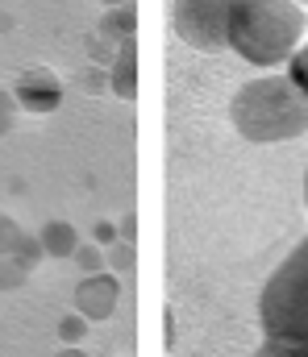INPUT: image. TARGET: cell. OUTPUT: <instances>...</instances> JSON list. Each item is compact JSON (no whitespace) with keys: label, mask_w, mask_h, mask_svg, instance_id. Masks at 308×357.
I'll return each instance as SVG.
<instances>
[{"label":"cell","mask_w":308,"mask_h":357,"mask_svg":"<svg viewBox=\"0 0 308 357\" xmlns=\"http://www.w3.org/2000/svg\"><path fill=\"white\" fill-rule=\"evenodd\" d=\"M308 17L300 0H233L229 8V50L250 67H279L305 42Z\"/></svg>","instance_id":"cell-1"},{"label":"cell","mask_w":308,"mask_h":357,"mask_svg":"<svg viewBox=\"0 0 308 357\" xmlns=\"http://www.w3.org/2000/svg\"><path fill=\"white\" fill-rule=\"evenodd\" d=\"M233 129L254 146H275L308 133V96L288 75H258L242 84L229 104Z\"/></svg>","instance_id":"cell-2"},{"label":"cell","mask_w":308,"mask_h":357,"mask_svg":"<svg viewBox=\"0 0 308 357\" xmlns=\"http://www.w3.org/2000/svg\"><path fill=\"white\" fill-rule=\"evenodd\" d=\"M258 328L267 341H284L308 354V237L263 282Z\"/></svg>","instance_id":"cell-3"},{"label":"cell","mask_w":308,"mask_h":357,"mask_svg":"<svg viewBox=\"0 0 308 357\" xmlns=\"http://www.w3.org/2000/svg\"><path fill=\"white\" fill-rule=\"evenodd\" d=\"M229 8L233 0H171V29L184 46L221 54L229 50Z\"/></svg>","instance_id":"cell-4"},{"label":"cell","mask_w":308,"mask_h":357,"mask_svg":"<svg viewBox=\"0 0 308 357\" xmlns=\"http://www.w3.org/2000/svg\"><path fill=\"white\" fill-rule=\"evenodd\" d=\"M117 299H121V282L112 274H84V282L75 287V312L84 320H108L117 312Z\"/></svg>","instance_id":"cell-5"},{"label":"cell","mask_w":308,"mask_h":357,"mask_svg":"<svg viewBox=\"0 0 308 357\" xmlns=\"http://www.w3.org/2000/svg\"><path fill=\"white\" fill-rule=\"evenodd\" d=\"M13 100L25 108V112H38V116H46V112H54L59 104H63V88H59V79L50 75V71H25L21 79H17V91H13Z\"/></svg>","instance_id":"cell-6"},{"label":"cell","mask_w":308,"mask_h":357,"mask_svg":"<svg viewBox=\"0 0 308 357\" xmlns=\"http://www.w3.org/2000/svg\"><path fill=\"white\" fill-rule=\"evenodd\" d=\"M38 241H42V250L54 254V258H75V250H80V237H75V229H71L67 220L42 225V229H38Z\"/></svg>","instance_id":"cell-7"},{"label":"cell","mask_w":308,"mask_h":357,"mask_svg":"<svg viewBox=\"0 0 308 357\" xmlns=\"http://www.w3.org/2000/svg\"><path fill=\"white\" fill-rule=\"evenodd\" d=\"M108 79H112V91H117L121 100H133V91H138V54H133V42L121 46V54H117Z\"/></svg>","instance_id":"cell-8"},{"label":"cell","mask_w":308,"mask_h":357,"mask_svg":"<svg viewBox=\"0 0 308 357\" xmlns=\"http://www.w3.org/2000/svg\"><path fill=\"white\" fill-rule=\"evenodd\" d=\"M133 29H138V8H133V0H129V4H117V8L101 21V33L108 42H117V46L133 42Z\"/></svg>","instance_id":"cell-9"},{"label":"cell","mask_w":308,"mask_h":357,"mask_svg":"<svg viewBox=\"0 0 308 357\" xmlns=\"http://www.w3.org/2000/svg\"><path fill=\"white\" fill-rule=\"evenodd\" d=\"M288 79L308 96V42H300V46H296V54L288 59Z\"/></svg>","instance_id":"cell-10"},{"label":"cell","mask_w":308,"mask_h":357,"mask_svg":"<svg viewBox=\"0 0 308 357\" xmlns=\"http://www.w3.org/2000/svg\"><path fill=\"white\" fill-rule=\"evenodd\" d=\"M25 274H29V270L21 266L17 258L0 254V291H13V287H21V282H25Z\"/></svg>","instance_id":"cell-11"},{"label":"cell","mask_w":308,"mask_h":357,"mask_svg":"<svg viewBox=\"0 0 308 357\" xmlns=\"http://www.w3.org/2000/svg\"><path fill=\"white\" fill-rule=\"evenodd\" d=\"M84 337H88V320H84L80 312H75V316H67V320L59 324V341H63V345H80Z\"/></svg>","instance_id":"cell-12"},{"label":"cell","mask_w":308,"mask_h":357,"mask_svg":"<svg viewBox=\"0 0 308 357\" xmlns=\"http://www.w3.org/2000/svg\"><path fill=\"white\" fill-rule=\"evenodd\" d=\"M21 237H25V229H21L13 216H0V254H13Z\"/></svg>","instance_id":"cell-13"},{"label":"cell","mask_w":308,"mask_h":357,"mask_svg":"<svg viewBox=\"0 0 308 357\" xmlns=\"http://www.w3.org/2000/svg\"><path fill=\"white\" fill-rule=\"evenodd\" d=\"M75 258H80V270H84V274H96V270H104L101 245H80V250H75Z\"/></svg>","instance_id":"cell-14"},{"label":"cell","mask_w":308,"mask_h":357,"mask_svg":"<svg viewBox=\"0 0 308 357\" xmlns=\"http://www.w3.org/2000/svg\"><path fill=\"white\" fill-rule=\"evenodd\" d=\"M254 357H308V354H305V349L284 345V341H267V337H263V345L254 349Z\"/></svg>","instance_id":"cell-15"},{"label":"cell","mask_w":308,"mask_h":357,"mask_svg":"<svg viewBox=\"0 0 308 357\" xmlns=\"http://www.w3.org/2000/svg\"><path fill=\"white\" fill-rule=\"evenodd\" d=\"M13 116H17V100L8 91H0V137L13 129Z\"/></svg>","instance_id":"cell-16"},{"label":"cell","mask_w":308,"mask_h":357,"mask_svg":"<svg viewBox=\"0 0 308 357\" xmlns=\"http://www.w3.org/2000/svg\"><path fill=\"white\" fill-rule=\"evenodd\" d=\"M112 237H117V229H112L108 220H101V225H96V245H108Z\"/></svg>","instance_id":"cell-17"},{"label":"cell","mask_w":308,"mask_h":357,"mask_svg":"<svg viewBox=\"0 0 308 357\" xmlns=\"http://www.w3.org/2000/svg\"><path fill=\"white\" fill-rule=\"evenodd\" d=\"M133 262V250L125 245V250H112V266H129Z\"/></svg>","instance_id":"cell-18"},{"label":"cell","mask_w":308,"mask_h":357,"mask_svg":"<svg viewBox=\"0 0 308 357\" xmlns=\"http://www.w3.org/2000/svg\"><path fill=\"white\" fill-rule=\"evenodd\" d=\"M59 357H88V354H84L80 345H67V349H63V354H59Z\"/></svg>","instance_id":"cell-19"},{"label":"cell","mask_w":308,"mask_h":357,"mask_svg":"<svg viewBox=\"0 0 308 357\" xmlns=\"http://www.w3.org/2000/svg\"><path fill=\"white\" fill-rule=\"evenodd\" d=\"M101 4H108V8H117V4H129V0H101Z\"/></svg>","instance_id":"cell-20"},{"label":"cell","mask_w":308,"mask_h":357,"mask_svg":"<svg viewBox=\"0 0 308 357\" xmlns=\"http://www.w3.org/2000/svg\"><path fill=\"white\" fill-rule=\"evenodd\" d=\"M305 204H308V171H305Z\"/></svg>","instance_id":"cell-21"},{"label":"cell","mask_w":308,"mask_h":357,"mask_svg":"<svg viewBox=\"0 0 308 357\" xmlns=\"http://www.w3.org/2000/svg\"><path fill=\"white\" fill-rule=\"evenodd\" d=\"M300 4H308V0H300Z\"/></svg>","instance_id":"cell-22"}]
</instances>
